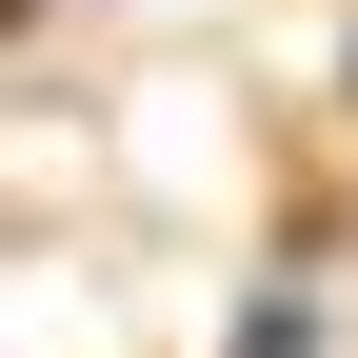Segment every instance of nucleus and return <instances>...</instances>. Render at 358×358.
Returning a JSON list of instances; mask_svg holds the SVG:
<instances>
[{
  "label": "nucleus",
  "mask_w": 358,
  "mask_h": 358,
  "mask_svg": "<svg viewBox=\"0 0 358 358\" xmlns=\"http://www.w3.org/2000/svg\"><path fill=\"white\" fill-rule=\"evenodd\" d=\"M0 20H20V0H0Z\"/></svg>",
  "instance_id": "f257e3e1"
}]
</instances>
